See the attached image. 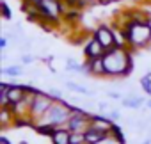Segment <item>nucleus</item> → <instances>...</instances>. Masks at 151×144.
I'll use <instances>...</instances> for the list:
<instances>
[{
  "instance_id": "6",
  "label": "nucleus",
  "mask_w": 151,
  "mask_h": 144,
  "mask_svg": "<svg viewBox=\"0 0 151 144\" xmlns=\"http://www.w3.org/2000/svg\"><path fill=\"white\" fill-rule=\"evenodd\" d=\"M84 52H86V55H87V60L89 59H96V57H103L105 55V48H103V45L96 39V37H93L87 45H86V48H84Z\"/></svg>"
},
{
  "instance_id": "17",
  "label": "nucleus",
  "mask_w": 151,
  "mask_h": 144,
  "mask_svg": "<svg viewBox=\"0 0 151 144\" xmlns=\"http://www.w3.org/2000/svg\"><path fill=\"white\" fill-rule=\"evenodd\" d=\"M22 62H23V64H30V62H34V57H32V55H27V53H25V55L22 57Z\"/></svg>"
},
{
  "instance_id": "12",
  "label": "nucleus",
  "mask_w": 151,
  "mask_h": 144,
  "mask_svg": "<svg viewBox=\"0 0 151 144\" xmlns=\"http://www.w3.org/2000/svg\"><path fill=\"white\" fill-rule=\"evenodd\" d=\"M66 87L69 91H75V93H80V94H86V96H93V91H89L87 87H82L78 84H75V82H66Z\"/></svg>"
},
{
  "instance_id": "19",
  "label": "nucleus",
  "mask_w": 151,
  "mask_h": 144,
  "mask_svg": "<svg viewBox=\"0 0 151 144\" xmlns=\"http://www.w3.org/2000/svg\"><path fill=\"white\" fill-rule=\"evenodd\" d=\"M109 117H110V119H114V121H117L121 116H119V112H117V110H112V112H109Z\"/></svg>"
},
{
  "instance_id": "24",
  "label": "nucleus",
  "mask_w": 151,
  "mask_h": 144,
  "mask_svg": "<svg viewBox=\"0 0 151 144\" xmlns=\"http://www.w3.org/2000/svg\"><path fill=\"white\" fill-rule=\"evenodd\" d=\"M20 144H27V142H20Z\"/></svg>"
},
{
  "instance_id": "16",
  "label": "nucleus",
  "mask_w": 151,
  "mask_h": 144,
  "mask_svg": "<svg viewBox=\"0 0 151 144\" xmlns=\"http://www.w3.org/2000/svg\"><path fill=\"white\" fill-rule=\"evenodd\" d=\"M2 16H4V20H9L11 18V11H9V7H7L6 2H2Z\"/></svg>"
},
{
  "instance_id": "8",
  "label": "nucleus",
  "mask_w": 151,
  "mask_h": 144,
  "mask_svg": "<svg viewBox=\"0 0 151 144\" xmlns=\"http://www.w3.org/2000/svg\"><path fill=\"white\" fill-rule=\"evenodd\" d=\"M89 126H91V128H96V130H101V132H109V133H110L112 128H114V125H112L109 119L101 117V116H91Z\"/></svg>"
},
{
  "instance_id": "22",
  "label": "nucleus",
  "mask_w": 151,
  "mask_h": 144,
  "mask_svg": "<svg viewBox=\"0 0 151 144\" xmlns=\"http://www.w3.org/2000/svg\"><path fill=\"white\" fill-rule=\"evenodd\" d=\"M32 4H39V2H43V0H30Z\"/></svg>"
},
{
  "instance_id": "18",
  "label": "nucleus",
  "mask_w": 151,
  "mask_h": 144,
  "mask_svg": "<svg viewBox=\"0 0 151 144\" xmlns=\"http://www.w3.org/2000/svg\"><path fill=\"white\" fill-rule=\"evenodd\" d=\"M107 96H109V98H114V100H119V98H121V94H119V93H116V91H109V93H107Z\"/></svg>"
},
{
  "instance_id": "9",
  "label": "nucleus",
  "mask_w": 151,
  "mask_h": 144,
  "mask_svg": "<svg viewBox=\"0 0 151 144\" xmlns=\"http://www.w3.org/2000/svg\"><path fill=\"white\" fill-rule=\"evenodd\" d=\"M87 71H89L91 75H105V64H103V57L89 59V60H87Z\"/></svg>"
},
{
  "instance_id": "21",
  "label": "nucleus",
  "mask_w": 151,
  "mask_h": 144,
  "mask_svg": "<svg viewBox=\"0 0 151 144\" xmlns=\"http://www.w3.org/2000/svg\"><path fill=\"white\" fill-rule=\"evenodd\" d=\"M0 142H2V144H11V142L7 140V137H0Z\"/></svg>"
},
{
  "instance_id": "7",
  "label": "nucleus",
  "mask_w": 151,
  "mask_h": 144,
  "mask_svg": "<svg viewBox=\"0 0 151 144\" xmlns=\"http://www.w3.org/2000/svg\"><path fill=\"white\" fill-rule=\"evenodd\" d=\"M110 133L109 132H101V130H96V128H87L86 132V144H100L103 139H107Z\"/></svg>"
},
{
  "instance_id": "4",
  "label": "nucleus",
  "mask_w": 151,
  "mask_h": 144,
  "mask_svg": "<svg viewBox=\"0 0 151 144\" xmlns=\"http://www.w3.org/2000/svg\"><path fill=\"white\" fill-rule=\"evenodd\" d=\"M53 102H55V100H53L50 94H45V93L37 91V93L34 94V98H32L30 117H32V119H41V117L48 112V109L53 105Z\"/></svg>"
},
{
  "instance_id": "10",
  "label": "nucleus",
  "mask_w": 151,
  "mask_h": 144,
  "mask_svg": "<svg viewBox=\"0 0 151 144\" xmlns=\"http://www.w3.org/2000/svg\"><path fill=\"white\" fill-rule=\"evenodd\" d=\"M69 139H71V132L66 126H59L55 130V133L52 135V142L53 144H69Z\"/></svg>"
},
{
  "instance_id": "1",
  "label": "nucleus",
  "mask_w": 151,
  "mask_h": 144,
  "mask_svg": "<svg viewBox=\"0 0 151 144\" xmlns=\"http://www.w3.org/2000/svg\"><path fill=\"white\" fill-rule=\"evenodd\" d=\"M105 75L110 77H126L132 73V57L123 46H114L103 55Z\"/></svg>"
},
{
  "instance_id": "23",
  "label": "nucleus",
  "mask_w": 151,
  "mask_h": 144,
  "mask_svg": "<svg viewBox=\"0 0 151 144\" xmlns=\"http://www.w3.org/2000/svg\"><path fill=\"white\" fill-rule=\"evenodd\" d=\"M147 107H149V109H151V100H149V102H147Z\"/></svg>"
},
{
  "instance_id": "20",
  "label": "nucleus",
  "mask_w": 151,
  "mask_h": 144,
  "mask_svg": "<svg viewBox=\"0 0 151 144\" xmlns=\"http://www.w3.org/2000/svg\"><path fill=\"white\" fill-rule=\"evenodd\" d=\"M107 107H109V105H107L105 102H101V103H98V109H100V110H107Z\"/></svg>"
},
{
  "instance_id": "3",
  "label": "nucleus",
  "mask_w": 151,
  "mask_h": 144,
  "mask_svg": "<svg viewBox=\"0 0 151 144\" xmlns=\"http://www.w3.org/2000/svg\"><path fill=\"white\" fill-rule=\"evenodd\" d=\"M71 114H73V105H69L62 100H55L53 105L48 109V112L37 123H48V125H53V126H66Z\"/></svg>"
},
{
  "instance_id": "11",
  "label": "nucleus",
  "mask_w": 151,
  "mask_h": 144,
  "mask_svg": "<svg viewBox=\"0 0 151 144\" xmlns=\"http://www.w3.org/2000/svg\"><path fill=\"white\" fill-rule=\"evenodd\" d=\"M66 69H68V71H75V73H89V71H87V66H80V64L75 62V60H71V59L66 60Z\"/></svg>"
},
{
  "instance_id": "14",
  "label": "nucleus",
  "mask_w": 151,
  "mask_h": 144,
  "mask_svg": "<svg viewBox=\"0 0 151 144\" xmlns=\"http://www.w3.org/2000/svg\"><path fill=\"white\" fill-rule=\"evenodd\" d=\"M69 144H86V132H71Z\"/></svg>"
},
{
  "instance_id": "5",
  "label": "nucleus",
  "mask_w": 151,
  "mask_h": 144,
  "mask_svg": "<svg viewBox=\"0 0 151 144\" xmlns=\"http://www.w3.org/2000/svg\"><path fill=\"white\" fill-rule=\"evenodd\" d=\"M94 37L103 45L105 50H110V48L117 46V43H116V34H114V30H110L107 25H100V27L96 29V32H94Z\"/></svg>"
},
{
  "instance_id": "2",
  "label": "nucleus",
  "mask_w": 151,
  "mask_h": 144,
  "mask_svg": "<svg viewBox=\"0 0 151 144\" xmlns=\"http://www.w3.org/2000/svg\"><path fill=\"white\" fill-rule=\"evenodd\" d=\"M124 41L132 43L133 46H146L151 43V25L140 20H130L123 29Z\"/></svg>"
},
{
  "instance_id": "13",
  "label": "nucleus",
  "mask_w": 151,
  "mask_h": 144,
  "mask_svg": "<svg viewBox=\"0 0 151 144\" xmlns=\"http://www.w3.org/2000/svg\"><path fill=\"white\" fill-rule=\"evenodd\" d=\"M23 71H22L20 66H6L2 69V75H6V77H20Z\"/></svg>"
},
{
  "instance_id": "15",
  "label": "nucleus",
  "mask_w": 151,
  "mask_h": 144,
  "mask_svg": "<svg viewBox=\"0 0 151 144\" xmlns=\"http://www.w3.org/2000/svg\"><path fill=\"white\" fill-rule=\"evenodd\" d=\"M48 94H50L53 100H62V93H60L59 89H53V87H52V89L48 91Z\"/></svg>"
}]
</instances>
